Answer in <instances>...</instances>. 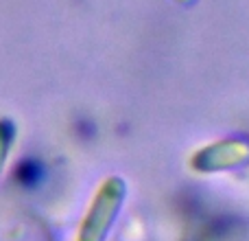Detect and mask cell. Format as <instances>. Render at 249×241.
I'll use <instances>...</instances> for the list:
<instances>
[{
    "mask_svg": "<svg viewBox=\"0 0 249 241\" xmlns=\"http://www.w3.org/2000/svg\"><path fill=\"white\" fill-rule=\"evenodd\" d=\"M11 136H13L11 125H9L7 120H0V171H2V167H4L9 147H11Z\"/></svg>",
    "mask_w": 249,
    "mask_h": 241,
    "instance_id": "1",
    "label": "cell"
},
{
    "mask_svg": "<svg viewBox=\"0 0 249 241\" xmlns=\"http://www.w3.org/2000/svg\"><path fill=\"white\" fill-rule=\"evenodd\" d=\"M39 176V167L35 162H24L22 164V180L24 182H33Z\"/></svg>",
    "mask_w": 249,
    "mask_h": 241,
    "instance_id": "2",
    "label": "cell"
}]
</instances>
